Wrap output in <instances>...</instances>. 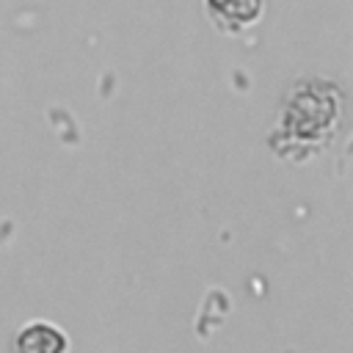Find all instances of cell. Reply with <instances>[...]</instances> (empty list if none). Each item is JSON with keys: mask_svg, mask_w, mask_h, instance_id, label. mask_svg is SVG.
Instances as JSON below:
<instances>
[{"mask_svg": "<svg viewBox=\"0 0 353 353\" xmlns=\"http://www.w3.org/2000/svg\"><path fill=\"white\" fill-rule=\"evenodd\" d=\"M14 353H69V336L50 320H30L17 331Z\"/></svg>", "mask_w": 353, "mask_h": 353, "instance_id": "obj_1", "label": "cell"}, {"mask_svg": "<svg viewBox=\"0 0 353 353\" xmlns=\"http://www.w3.org/2000/svg\"><path fill=\"white\" fill-rule=\"evenodd\" d=\"M210 17L221 28L243 30L262 14V0H204Z\"/></svg>", "mask_w": 353, "mask_h": 353, "instance_id": "obj_2", "label": "cell"}]
</instances>
